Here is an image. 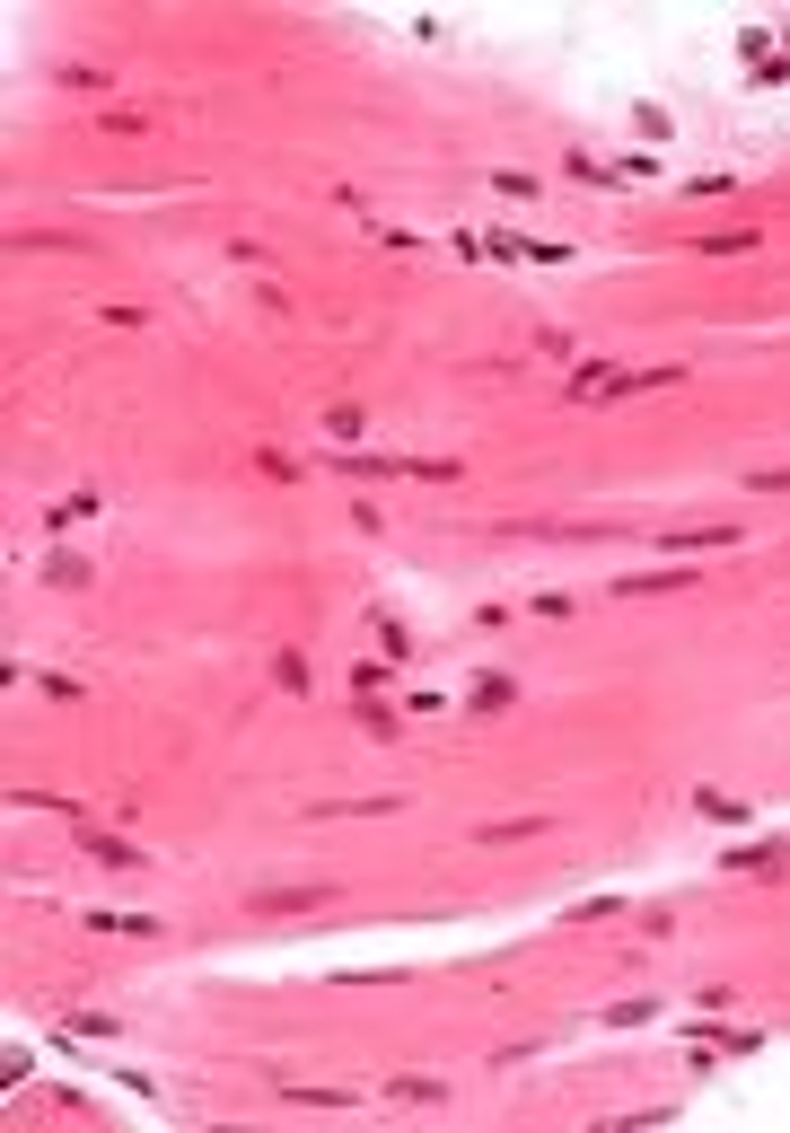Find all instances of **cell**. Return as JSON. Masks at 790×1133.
<instances>
[{
  "label": "cell",
  "instance_id": "obj_1",
  "mask_svg": "<svg viewBox=\"0 0 790 1133\" xmlns=\"http://www.w3.org/2000/svg\"><path fill=\"white\" fill-rule=\"evenodd\" d=\"M326 897H334V888H263V897H255L246 914H317Z\"/></svg>",
  "mask_w": 790,
  "mask_h": 1133
},
{
  "label": "cell",
  "instance_id": "obj_5",
  "mask_svg": "<svg viewBox=\"0 0 790 1133\" xmlns=\"http://www.w3.org/2000/svg\"><path fill=\"white\" fill-rule=\"evenodd\" d=\"M755 492H790V466H764V475H755Z\"/></svg>",
  "mask_w": 790,
  "mask_h": 1133
},
{
  "label": "cell",
  "instance_id": "obj_3",
  "mask_svg": "<svg viewBox=\"0 0 790 1133\" xmlns=\"http://www.w3.org/2000/svg\"><path fill=\"white\" fill-rule=\"evenodd\" d=\"M668 545L694 553V545H738V536H729V527H668Z\"/></svg>",
  "mask_w": 790,
  "mask_h": 1133
},
{
  "label": "cell",
  "instance_id": "obj_2",
  "mask_svg": "<svg viewBox=\"0 0 790 1133\" xmlns=\"http://www.w3.org/2000/svg\"><path fill=\"white\" fill-rule=\"evenodd\" d=\"M89 853H97L106 871H141V862H150V853H132V843H123V834H89Z\"/></svg>",
  "mask_w": 790,
  "mask_h": 1133
},
{
  "label": "cell",
  "instance_id": "obj_4",
  "mask_svg": "<svg viewBox=\"0 0 790 1133\" xmlns=\"http://www.w3.org/2000/svg\"><path fill=\"white\" fill-rule=\"evenodd\" d=\"M729 871H781V853L773 843H746V853H729Z\"/></svg>",
  "mask_w": 790,
  "mask_h": 1133
}]
</instances>
